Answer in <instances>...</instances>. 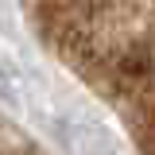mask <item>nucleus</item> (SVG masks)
<instances>
[{
    "label": "nucleus",
    "mask_w": 155,
    "mask_h": 155,
    "mask_svg": "<svg viewBox=\"0 0 155 155\" xmlns=\"http://www.w3.org/2000/svg\"><path fill=\"white\" fill-rule=\"evenodd\" d=\"M27 12L136 155H155V0H27Z\"/></svg>",
    "instance_id": "nucleus-1"
},
{
    "label": "nucleus",
    "mask_w": 155,
    "mask_h": 155,
    "mask_svg": "<svg viewBox=\"0 0 155 155\" xmlns=\"http://www.w3.org/2000/svg\"><path fill=\"white\" fill-rule=\"evenodd\" d=\"M0 155H43V151L19 128H12L8 120H0Z\"/></svg>",
    "instance_id": "nucleus-2"
}]
</instances>
